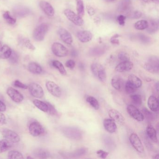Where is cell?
<instances>
[{"label":"cell","instance_id":"obj_1","mask_svg":"<svg viewBox=\"0 0 159 159\" xmlns=\"http://www.w3.org/2000/svg\"><path fill=\"white\" fill-rule=\"evenodd\" d=\"M62 134L67 138L72 140H80L82 139V131L75 127H64L61 129Z\"/></svg>","mask_w":159,"mask_h":159},{"label":"cell","instance_id":"obj_2","mask_svg":"<svg viewBox=\"0 0 159 159\" xmlns=\"http://www.w3.org/2000/svg\"><path fill=\"white\" fill-rule=\"evenodd\" d=\"M49 29V25L47 23H42L37 26L33 31V37L37 41H42Z\"/></svg>","mask_w":159,"mask_h":159},{"label":"cell","instance_id":"obj_3","mask_svg":"<svg viewBox=\"0 0 159 159\" xmlns=\"http://www.w3.org/2000/svg\"><path fill=\"white\" fill-rule=\"evenodd\" d=\"M144 68L146 70L153 74L159 73V58L155 56H152L149 58L148 62L145 63Z\"/></svg>","mask_w":159,"mask_h":159},{"label":"cell","instance_id":"obj_4","mask_svg":"<svg viewBox=\"0 0 159 159\" xmlns=\"http://www.w3.org/2000/svg\"><path fill=\"white\" fill-rule=\"evenodd\" d=\"M91 70L95 77L100 81L105 82L106 80V72L105 68L101 64L93 63L91 66Z\"/></svg>","mask_w":159,"mask_h":159},{"label":"cell","instance_id":"obj_5","mask_svg":"<svg viewBox=\"0 0 159 159\" xmlns=\"http://www.w3.org/2000/svg\"><path fill=\"white\" fill-rule=\"evenodd\" d=\"M0 133L4 139L9 140L12 143H18L20 141L19 135L12 130L8 128H1L0 129Z\"/></svg>","mask_w":159,"mask_h":159},{"label":"cell","instance_id":"obj_6","mask_svg":"<svg viewBox=\"0 0 159 159\" xmlns=\"http://www.w3.org/2000/svg\"><path fill=\"white\" fill-rule=\"evenodd\" d=\"M64 12L66 17L76 25L82 26L84 24V21L82 18L76 14L71 10L66 9Z\"/></svg>","mask_w":159,"mask_h":159},{"label":"cell","instance_id":"obj_7","mask_svg":"<svg viewBox=\"0 0 159 159\" xmlns=\"http://www.w3.org/2000/svg\"><path fill=\"white\" fill-rule=\"evenodd\" d=\"M52 50L54 54L58 57H65L68 54V49L59 43H54L52 45Z\"/></svg>","mask_w":159,"mask_h":159},{"label":"cell","instance_id":"obj_8","mask_svg":"<svg viewBox=\"0 0 159 159\" xmlns=\"http://www.w3.org/2000/svg\"><path fill=\"white\" fill-rule=\"evenodd\" d=\"M30 133L34 137L39 136L45 133V130L42 125L38 122H33L29 126Z\"/></svg>","mask_w":159,"mask_h":159},{"label":"cell","instance_id":"obj_9","mask_svg":"<svg viewBox=\"0 0 159 159\" xmlns=\"http://www.w3.org/2000/svg\"><path fill=\"white\" fill-rule=\"evenodd\" d=\"M129 140L134 148L140 153L144 151V148L139 137L136 134L133 133L129 137Z\"/></svg>","mask_w":159,"mask_h":159},{"label":"cell","instance_id":"obj_10","mask_svg":"<svg viewBox=\"0 0 159 159\" xmlns=\"http://www.w3.org/2000/svg\"><path fill=\"white\" fill-rule=\"evenodd\" d=\"M28 88L31 95L36 98H42L44 95L43 89L38 84L32 83L29 85Z\"/></svg>","mask_w":159,"mask_h":159},{"label":"cell","instance_id":"obj_11","mask_svg":"<svg viewBox=\"0 0 159 159\" xmlns=\"http://www.w3.org/2000/svg\"><path fill=\"white\" fill-rule=\"evenodd\" d=\"M127 111L131 117L138 121H143L145 119L143 114L136 107L133 105H130L127 106Z\"/></svg>","mask_w":159,"mask_h":159},{"label":"cell","instance_id":"obj_12","mask_svg":"<svg viewBox=\"0 0 159 159\" xmlns=\"http://www.w3.org/2000/svg\"><path fill=\"white\" fill-rule=\"evenodd\" d=\"M30 12L29 8L23 5L16 6L13 9L14 15L18 18L26 17L30 14Z\"/></svg>","mask_w":159,"mask_h":159},{"label":"cell","instance_id":"obj_13","mask_svg":"<svg viewBox=\"0 0 159 159\" xmlns=\"http://www.w3.org/2000/svg\"><path fill=\"white\" fill-rule=\"evenodd\" d=\"M46 87L48 92L53 96L57 98H59L62 94L61 88L54 82L51 81H47L46 83Z\"/></svg>","mask_w":159,"mask_h":159},{"label":"cell","instance_id":"obj_14","mask_svg":"<svg viewBox=\"0 0 159 159\" xmlns=\"http://www.w3.org/2000/svg\"><path fill=\"white\" fill-rule=\"evenodd\" d=\"M57 33L61 39L68 45H71L73 39L70 33L63 28H60L57 30Z\"/></svg>","mask_w":159,"mask_h":159},{"label":"cell","instance_id":"obj_15","mask_svg":"<svg viewBox=\"0 0 159 159\" xmlns=\"http://www.w3.org/2000/svg\"><path fill=\"white\" fill-rule=\"evenodd\" d=\"M109 116L111 119L113 120L114 122L119 124L120 125H123L125 123L124 117L122 114L116 109L110 110L108 112Z\"/></svg>","mask_w":159,"mask_h":159},{"label":"cell","instance_id":"obj_16","mask_svg":"<svg viewBox=\"0 0 159 159\" xmlns=\"http://www.w3.org/2000/svg\"><path fill=\"white\" fill-rule=\"evenodd\" d=\"M7 93L12 100L16 103H20L24 100L23 95L14 88L9 87L7 90Z\"/></svg>","mask_w":159,"mask_h":159},{"label":"cell","instance_id":"obj_17","mask_svg":"<svg viewBox=\"0 0 159 159\" xmlns=\"http://www.w3.org/2000/svg\"><path fill=\"white\" fill-rule=\"evenodd\" d=\"M39 6L43 12L48 16L52 17L54 15V9L49 2L44 1H42L40 2Z\"/></svg>","mask_w":159,"mask_h":159},{"label":"cell","instance_id":"obj_18","mask_svg":"<svg viewBox=\"0 0 159 159\" xmlns=\"http://www.w3.org/2000/svg\"><path fill=\"white\" fill-rule=\"evenodd\" d=\"M132 6L131 0H121L117 6L118 11L120 13H129Z\"/></svg>","mask_w":159,"mask_h":159},{"label":"cell","instance_id":"obj_19","mask_svg":"<svg viewBox=\"0 0 159 159\" xmlns=\"http://www.w3.org/2000/svg\"><path fill=\"white\" fill-rule=\"evenodd\" d=\"M87 152V148H82L70 152H62L61 155L67 158H75V157L83 156Z\"/></svg>","mask_w":159,"mask_h":159},{"label":"cell","instance_id":"obj_20","mask_svg":"<svg viewBox=\"0 0 159 159\" xmlns=\"http://www.w3.org/2000/svg\"><path fill=\"white\" fill-rule=\"evenodd\" d=\"M77 38L81 42L83 43L89 42L93 39L92 33L88 30H81L77 33Z\"/></svg>","mask_w":159,"mask_h":159},{"label":"cell","instance_id":"obj_21","mask_svg":"<svg viewBox=\"0 0 159 159\" xmlns=\"http://www.w3.org/2000/svg\"><path fill=\"white\" fill-rule=\"evenodd\" d=\"M133 63L130 61L121 62L117 65L115 68V70L118 72H125L131 70L133 68Z\"/></svg>","mask_w":159,"mask_h":159},{"label":"cell","instance_id":"obj_22","mask_svg":"<svg viewBox=\"0 0 159 159\" xmlns=\"http://www.w3.org/2000/svg\"><path fill=\"white\" fill-rule=\"evenodd\" d=\"M103 124L107 132L109 133H114L117 130V125L115 122L111 119H106L104 120Z\"/></svg>","mask_w":159,"mask_h":159},{"label":"cell","instance_id":"obj_23","mask_svg":"<svg viewBox=\"0 0 159 159\" xmlns=\"http://www.w3.org/2000/svg\"><path fill=\"white\" fill-rule=\"evenodd\" d=\"M149 108L151 111L157 112L159 110V101L158 98L154 96H150L148 101Z\"/></svg>","mask_w":159,"mask_h":159},{"label":"cell","instance_id":"obj_24","mask_svg":"<svg viewBox=\"0 0 159 159\" xmlns=\"http://www.w3.org/2000/svg\"><path fill=\"white\" fill-rule=\"evenodd\" d=\"M106 50L105 46H97L90 49L89 54L92 57H99L106 52Z\"/></svg>","mask_w":159,"mask_h":159},{"label":"cell","instance_id":"obj_25","mask_svg":"<svg viewBox=\"0 0 159 159\" xmlns=\"http://www.w3.org/2000/svg\"><path fill=\"white\" fill-rule=\"evenodd\" d=\"M146 132L148 136L152 142L155 143L158 142L157 132L156 129L152 125L149 124L147 126Z\"/></svg>","mask_w":159,"mask_h":159},{"label":"cell","instance_id":"obj_26","mask_svg":"<svg viewBox=\"0 0 159 159\" xmlns=\"http://www.w3.org/2000/svg\"><path fill=\"white\" fill-rule=\"evenodd\" d=\"M18 43L21 46H24L29 50L34 51L36 49L35 46L28 38L19 37L18 39Z\"/></svg>","mask_w":159,"mask_h":159},{"label":"cell","instance_id":"obj_27","mask_svg":"<svg viewBox=\"0 0 159 159\" xmlns=\"http://www.w3.org/2000/svg\"><path fill=\"white\" fill-rule=\"evenodd\" d=\"M159 28L158 22L156 20L151 19L148 22V26L147 28V31L150 34H153L157 32Z\"/></svg>","mask_w":159,"mask_h":159},{"label":"cell","instance_id":"obj_28","mask_svg":"<svg viewBox=\"0 0 159 159\" xmlns=\"http://www.w3.org/2000/svg\"><path fill=\"white\" fill-rule=\"evenodd\" d=\"M28 70L31 73L34 74H40L43 71L42 67L38 63L31 62L28 65Z\"/></svg>","mask_w":159,"mask_h":159},{"label":"cell","instance_id":"obj_29","mask_svg":"<svg viewBox=\"0 0 159 159\" xmlns=\"http://www.w3.org/2000/svg\"><path fill=\"white\" fill-rule=\"evenodd\" d=\"M11 49L7 45L2 46L0 51V58L2 59H7L10 57L12 53Z\"/></svg>","mask_w":159,"mask_h":159},{"label":"cell","instance_id":"obj_30","mask_svg":"<svg viewBox=\"0 0 159 159\" xmlns=\"http://www.w3.org/2000/svg\"><path fill=\"white\" fill-rule=\"evenodd\" d=\"M34 156L37 158L45 159L50 157V153L48 151L43 148H38L35 149L33 153Z\"/></svg>","mask_w":159,"mask_h":159},{"label":"cell","instance_id":"obj_31","mask_svg":"<svg viewBox=\"0 0 159 159\" xmlns=\"http://www.w3.org/2000/svg\"><path fill=\"white\" fill-rule=\"evenodd\" d=\"M128 81L137 88H140L142 86V81L137 76L134 74H131L128 76Z\"/></svg>","mask_w":159,"mask_h":159},{"label":"cell","instance_id":"obj_32","mask_svg":"<svg viewBox=\"0 0 159 159\" xmlns=\"http://www.w3.org/2000/svg\"><path fill=\"white\" fill-rule=\"evenodd\" d=\"M12 147V142L7 139H2L0 140V153L5 152Z\"/></svg>","mask_w":159,"mask_h":159},{"label":"cell","instance_id":"obj_33","mask_svg":"<svg viewBox=\"0 0 159 159\" xmlns=\"http://www.w3.org/2000/svg\"><path fill=\"white\" fill-rule=\"evenodd\" d=\"M33 104L39 109L43 112H47L48 107L47 104L43 101H41L39 99H35L33 101Z\"/></svg>","mask_w":159,"mask_h":159},{"label":"cell","instance_id":"obj_34","mask_svg":"<svg viewBox=\"0 0 159 159\" xmlns=\"http://www.w3.org/2000/svg\"><path fill=\"white\" fill-rule=\"evenodd\" d=\"M121 79L117 75L114 76L111 79V85L116 90H118V91L120 90L121 88Z\"/></svg>","mask_w":159,"mask_h":159},{"label":"cell","instance_id":"obj_35","mask_svg":"<svg viewBox=\"0 0 159 159\" xmlns=\"http://www.w3.org/2000/svg\"><path fill=\"white\" fill-rule=\"evenodd\" d=\"M76 9L78 15L82 17L84 14V7L82 0H76Z\"/></svg>","mask_w":159,"mask_h":159},{"label":"cell","instance_id":"obj_36","mask_svg":"<svg viewBox=\"0 0 159 159\" xmlns=\"http://www.w3.org/2000/svg\"><path fill=\"white\" fill-rule=\"evenodd\" d=\"M52 64L53 67L57 69V70L59 71L61 75L65 76L66 74V71L63 64L61 62H59V61H57V60H54L52 62Z\"/></svg>","mask_w":159,"mask_h":159},{"label":"cell","instance_id":"obj_37","mask_svg":"<svg viewBox=\"0 0 159 159\" xmlns=\"http://www.w3.org/2000/svg\"><path fill=\"white\" fill-rule=\"evenodd\" d=\"M148 26V22L146 20H139L136 22L134 24V27L138 30H144L147 29Z\"/></svg>","mask_w":159,"mask_h":159},{"label":"cell","instance_id":"obj_38","mask_svg":"<svg viewBox=\"0 0 159 159\" xmlns=\"http://www.w3.org/2000/svg\"><path fill=\"white\" fill-rule=\"evenodd\" d=\"M8 157L9 159H24L23 154L18 151L13 150L9 152L8 154Z\"/></svg>","mask_w":159,"mask_h":159},{"label":"cell","instance_id":"obj_39","mask_svg":"<svg viewBox=\"0 0 159 159\" xmlns=\"http://www.w3.org/2000/svg\"><path fill=\"white\" fill-rule=\"evenodd\" d=\"M86 101L95 110H98L99 108V104L96 98L92 96H88L86 98Z\"/></svg>","mask_w":159,"mask_h":159},{"label":"cell","instance_id":"obj_40","mask_svg":"<svg viewBox=\"0 0 159 159\" xmlns=\"http://www.w3.org/2000/svg\"><path fill=\"white\" fill-rule=\"evenodd\" d=\"M3 17L9 25H14L16 23V19L11 15L9 11L5 12L3 14Z\"/></svg>","mask_w":159,"mask_h":159},{"label":"cell","instance_id":"obj_41","mask_svg":"<svg viewBox=\"0 0 159 159\" xmlns=\"http://www.w3.org/2000/svg\"><path fill=\"white\" fill-rule=\"evenodd\" d=\"M137 89L134 85H133L128 81L125 83V91L127 94L133 93L136 91Z\"/></svg>","mask_w":159,"mask_h":159},{"label":"cell","instance_id":"obj_42","mask_svg":"<svg viewBox=\"0 0 159 159\" xmlns=\"http://www.w3.org/2000/svg\"><path fill=\"white\" fill-rule=\"evenodd\" d=\"M8 59H9V62L11 64H13V65L17 64L19 61V55L15 51H12L11 56Z\"/></svg>","mask_w":159,"mask_h":159},{"label":"cell","instance_id":"obj_43","mask_svg":"<svg viewBox=\"0 0 159 159\" xmlns=\"http://www.w3.org/2000/svg\"><path fill=\"white\" fill-rule=\"evenodd\" d=\"M137 38L140 42L144 44H148L151 42L150 38L143 34H138Z\"/></svg>","mask_w":159,"mask_h":159},{"label":"cell","instance_id":"obj_44","mask_svg":"<svg viewBox=\"0 0 159 159\" xmlns=\"http://www.w3.org/2000/svg\"><path fill=\"white\" fill-rule=\"evenodd\" d=\"M132 101L137 105H140L142 103V98L140 95L138 94L132 95L130 96Z\"/></svg>","mask_w":159,"mask_h":159},{"label":"cell","instance_id":"obj_45","mask_svg":"<svg viewBox=\"0 0 159 159\" xmlns=\"http://www.w3.org/2000/svg\"><path fill=\"white\" fill-rule=\"evenodd\" d=\"M118 57L119 60L121 62L130 61V57L127 53L121 52L118 54Z\"/></svg>","mask_w":159,"mask_h":159},{"label":"cell","instance_id":"obj_46","mask_svg":"<svg viewBox=\"0 0 159 159\" xmlns=\"http://www.w3.org/2000/svg\"><path fill=\"white\" fill-rule=\"evenodd\" d=\"M48 105V110L47 112L52 115H54V116H57L58 115V112H57V110L50 103H46Z\"/></svg>","mask_w":159,"mask_h":159},{"label":"cell","instance_id":"obj_47","mask_svg":"<svg viewBox=\"0 0 159 159\" xmlns=\"http://www.w3.org/2000/svg\"><path fill=\"white\" fill-rule=\"evenodd\" d=\"M128 15L130 16V18L132 19H139L142 16V13L139 11H135L130 13Z\"/></svg>","mask_w":159,"mask_h":159},{"label":"cell","instance_id":"obj_48","mask_svg":"<svg viewBox=\"0 0 159 159\" xmlns=\"http://www.w3.org/2000/svg\"><path fill=\"white\" fill-rule=\"evenodd\" d=\"M143 112L145 117L148 120H148H152V119L154 118L153 114H152V112L149 111L147 108L143 109Z\"/></svg>","mask_w":159,"mask_h":159},{"label":"cell","instance_id":"obj_49","mask_svg":"<svg viewBox=\"0 0 159 159\" xmlns=\"http://www.w3.org/2000/svg\"><path fill=\"white\" fill-rule=\"evenodd\" d=\"M14 85L16 87L21 88V89H27L28 88V86L26 85L25 84L22 83L20 81L17 80L14 82Z\"/></svg>","mask_w":159,"mask_h":159},{"label":"cell","instance_id":"obj_50","mask_svg":"<svg viewBox=\"0 0 159 159\" xmlns=\"http://www.w3.org/2000/svg\"><path fill=\"white\" fill-rule=\"evenodd\" d=\"M96 153L99 156V157L102 158V159H106L109 154L108 152L105 151L103 150H98L97 151Z\"/></svg>","mask_w":159,"mask_h":159},{"label":"cell","instance_id":"obj_51","mask_svg":"<svg viewBox=\"0 0 159 159\" xmlns=\"http://www.w3.org/2000/svg\"><path fill=\"white\" fill-rule=\"evenodd\" d=\"M120 37V35L118 34H115V35L111 37L110 39V42L112 44H115V45H119L120 44V42L118 39V38Z\"/></svg>","mask_w":159,"mask_h":159},{"label":"cell","instance_id":"obj_52","mask_svg":"<svg viewBox=\"0 0 159 159\" xmlns=\"http://www.w3.org/2000/svg\"><path fill=\"white\" fill-rule=\"evenodd\" d=\"M125 16L124 15H120L117 17V21L120 25L124 26L125 24Z\"/></svg>","mask_w":159,"mask_h":159},{"label":"cell","instance_id":"obj_53","mask_svg":"<svg viewBox=\"0 0 159 159\" xmlns=\"http://www.w3.org/2000/svg\"><path fill=\"white\" fill-rule=\"evenodd\" d=\"M75 61H73L72 59H70V60L67 61L66 63V66L68 68L70 69H73L75 66Z\"/></svg>","mask_w":159,"mask_h":159},{"label":"cell","instance_id":"obj_54","mask_svg":"<svg viewBox=\"0 0 159 159\" xmlns=\"http://www.w3.org/2000/svg\"><path fill=\"white\" fill-rule=\"evenodd\" d=\"M86 9L87 13L90 16H93L95 14V11L94 8L92 7V6L88 5V6H86Z\"/></svg>","mask_w":159,"mask_h":159},{"label":"cell","instance_id":"obj_55","mask_svg":"<svg viewBox=\"0 0 159 159\" xmlns=\"http://www.w3.org/2000/svg\"><path fill=\"white\" fill-rule=\"evenodd\" d=\"M6 123V116L3 113L0 111V125H3Z\"/></svg>","mask_w":159,"mask_h":159},{"label":"cell","instance_id":"obj_56","mask_svg":"<svg viewBox=\"0 0 159 159\" xmlns=\"http://www.w3.org/2000/svg\"><path fill=\"white\" fill-rule=\"evenodd\" d=\"M6 106L5 104L2 101L0 100V111L3 112L6 110Z\"/></svg>","mask_w":159,"mask_h":159},{"label":"cell","instance_id":"obj_57","mask_svg":"<svg viewBox=\"0 0 159 159\" xmlns=\"http://www.w3.org/2000/svg\"><path fill=\"white\" fill-rule=\"evenodd\" d=\"M71 55L72 57H76L78 55V53L76 52V50H73L71 51Z\"/></svg>","mask_w":159,"mask_h":159},{"label":"cell","instance_id":"obj_58","mask_svg":"<svg viewBox=\"0 0 159 159\" xmlns=\"http://www.w3.org/2000/svg\"><path fill=\"white\" fill-rule=\"evenodd\" d=\"M155 88H156L157 92H158V91H159V83L157 82L155 84Z\"/></svg>","mask_w":159,"mask_h":159},{"label":"cell","instance_id":"obj_59","mask_svg":"<svg viewBox=\"0 0 159 159\" xmlns=\"http://www.w3.org/2000/svg\"><path fill=\"white\" fill-rule=\"evenodd\" d=\"M152 2H154V3H157V4H158L159 3V0H151Z\"/></svg>","mask_w":159,"mask_h":159},{"label":"cell","instance_id":"obj_60","mask_svg":"<svg viewBox=\"0 0 159 159\" xmlns=\"http://www.w3.org/2000/svg\"><path fill=\"white\" fill-rule=\"evenodd\" d=\"M107 2H112L116 1V0H105Z\"/></svg>","mask_w":159,"mask_h":159},{"label":"cell","instance_id":"obj_61","mask_svg":"<svg viewBox=\"0 0 159 159\" xmlns=\"http://www.w3.org/2000/svg\"><path fill=\"white\" fill-rule=\"evenodd\" d=\"M143 2H147V3H148V2H152L151 0H142Z\"/></svg>","mask_w":159,"mask_h":159},{"label":"cell","instance_id":"obj_62","mask_svg":"<svg viewBox=\"0 0 159 159\" xmlns=\"http://www.w3.org/2000/svg\"><path fill=\"white\" fill-rule=\"evenodd\" d=\"M153 159H158L159 158V154H157V155H155L154 156V157H153Z\"/></svg>","mask_w":159,"mask_h":159},{"label":"cell","instance_id":"obj_63","mask_svg":"<svg viewBox=\"0 0 159 159\" xmlns=\"http://www.w3.org/2000/svg\"><path fill=\"white\" fill-rule=\"evenodd\" d=\"M2 42L0 41V51H1V50L2 48Z\"/></svg>","mask_w":159,"mask_h":159},{"label":"cell","instance_id":"obj_64","mask_svg":"<svg viewBox=\"0 0 159 159\" xmlns=\"http://www.w3.org/2000/svg\"><path fill=\"white\" fill-rule=\"evenodd\" d=\"M27 158H32V157H28Z\"/></svg>","mask_w":159,"mask_h":159}]
</instances>
